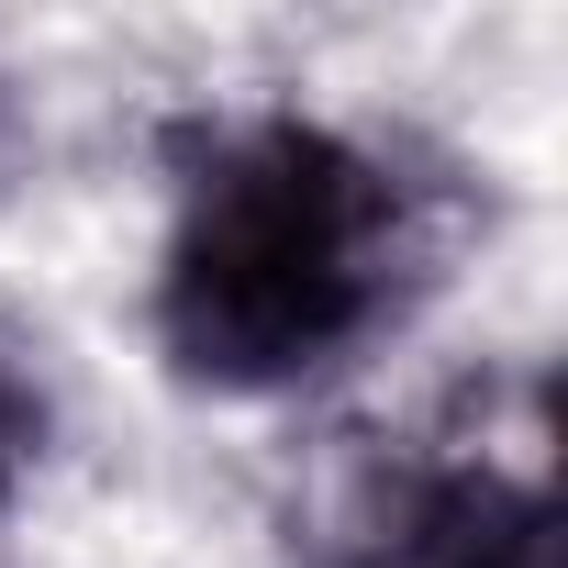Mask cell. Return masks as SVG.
I'll list each match as a JSON object with an SVG mask.
<instances>
[{
	"label": "cell",
	"mask_w": 568,
	"mask_h": 568,
	"mask_svg": "<svg viewBox=\"0 0 568 568\" xmlns=\"http://www.w3.org/2000/svg\"><path fill=\"white\" fill-rule=\"evenodd\" d=\"M34 446H45V413H34V390H12V379H0V501L23 490Z\"/></svg>",
	"instance_id": "cell-2"
},
{
	"label": "cell",
	"mask_w": 568,
	"mask_h": 568,
	"mask_svg": "<svg viewBox=\"0 0 568 568\" xmlns=\"http://www.w3.org/2000/svg\"><path fill=\"white\" fill-rule=\"evenodd\" d=\"M424 267V201L324 123H245L201 156L156 267V335L212 390H291L368 346Z\"/></svg>",
	"instance_id": "cell-1"
}]
</instances>
